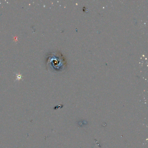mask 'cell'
I'll return each instance as SVG.
<instances>
[{"mask_svg": "<svg viewBox=\"0 0 148 148\" xmlns=\"http://www.w3.org/2000/svg\"><path fill=\"white\" fill-rule=\"evenodd\" d=\"M65 61L62 56L59 55H52L49 59L50 66L56 70H61L65 66Z\"/></svg>", "mask_w": 148, "mask_h": 148, "instance_id": "6da1fadb", "label": "cell"}]
</instances>
